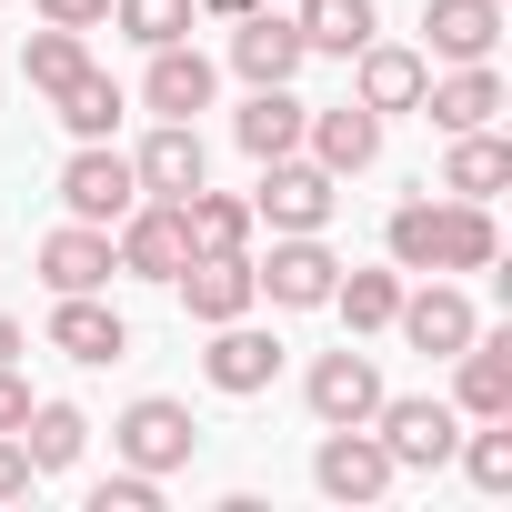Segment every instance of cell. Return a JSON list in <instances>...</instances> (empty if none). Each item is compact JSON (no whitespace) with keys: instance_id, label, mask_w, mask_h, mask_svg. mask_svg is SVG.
Masks as SVG:
<instances>
[{"instance_id":"8d00e7d4","label":"cell","mask_w":512,"mask_h":512,"mask_svg":"<svg viewBox=\"0 0 512 512\" xmlns=\"http://www.w3.org/2000/svg\"><path fill=\"white\" fill-rule=\"evenodd\" d=\"M201 21H241V11H262V0H191Z\"/></svg>"},{"instance_id":"d4e9b609","label":"cell","mask_w":512,"mask_h":512,"mask_svg":"<svg viewBox=\"0 0 512 512\" xmlns=\"http://www.w3.org/2000/svg\"><path fill=\"white\" fill-rule=\"evenodd\" d=\"M81 442H91V412H81V402H31V412H21V452H31V472H71Z\"/></svg>"},{"instance_id":"f1b7e54d","label":"cell","mask_w":512,"mask_h":512,"mask_svg":"<svg viewBox=\"0 0 512 512\" xmlns=\"http://www.w3.org/2000/svg\"><path fill=\"white\" fill-rule=\"evenodd\" d=\"M322 312H342L352 332H392V312H402V272H342Z\"/></svg>"},{"instance_id":"2e32d148","label":"cell","mask_w":512,"mask_h":512,"mask_svg":"<svg viewBox=\"0 0 512 512\" xmlns=\"http://www.w3.org/2000/svg\"><path fill=\"white\" fill-rule=\"evenodd\" d=\"M452 412H462V422L512 412V332H472V342L452 352Z\"/></svg>"},{"instance_id":"ffe728a7","label":"cell","mask_w":512,"mask_h":512,"mask_svg":"<svg viewBox=\"0 0 512 512\" xmlns=\"http://www.w3.org/2000/svg\"><path fill=\"white\" fill-rule=\"evenodd\" d=\"M211 91H221V71H211L191 41H161V51H151V71H141V101H151L161 121H191V111H211Z\"/></svg>"},{"instance_id":"f546056e","label":"cell","mask_w":512,"mask_h":512,"mask_svg":"<svg viewBox=\"0 0 512 512\" xmlns=\"http://www.w3.org/2000/svg\"><path fill=\"white\" fill-rule=\"evenodd\" d=\"M71 71H91V51H81V31H61V21H41V31L21 41V81H31L41 101H51V91H61Z\"/></svg>"},{"instance_id":"5bb4252c","label":"cell","mask_w":512,"mask_h":512,"mask_svg":"<svg viewBox=\"0 0 512 512\" xmlns=\"http://www.w3.org/2000/svg\"><path fill=\"white\" fill-rule=\"evenodd\" d=\"M312 51H302V31H292V11H272V0H262V11H241L231 21V71L251 81V91H272V81H292Z\"/></svg>"},{"instance_id":"9a60e30c","label":"cell","mask_w":512,"mask_h":512,"mask_svg":"<svg viewBox=\"0 0 512 512\" xmlns=\"http://www.w3.org/2000/svg\"><path fill=\"white\" fill-rule=\"evenodd\" d=\"M422 81H432V61L402 51V41H362V51H352V101L382 111V121H392V111H422Z\"/></svg>"},{"instance_id":"8fae6325","label":"cell","mask_w":512,"mask_h":512,"mask_svg":"<svg viewBox=\"0 0 512 512\" xmlns=\"http://www.w3.org/2000/svg\"><path fill=\"white\" fill-rule=\"evenodd\" d=\"M272 372H282V342L262 332V322H211V352H201V382L211 392H231V402H251V392H272Z\"/></svg>"},{"instance_id":"e575fe53","label":"cell","mask_w":512,"mask_h":512,"mask_svg":"<svg viewBox=\"0 0 512 512\" xmlns=\"http://www.w3.org/2000/svg\"><path fill=\"white\" fill-rule=\"evenodd\" d=\"M41 472H31V452H21V432H0V502H21Z\"/></svg>"},{"instance_id":"7402d4cb","label":"cell","mask_w":512,"mask_h":512,"mask_svg":"<svg viewBox=\"0 0 512 512\" xmlns=\"http://www.w3.org/2000/svg\"><path fill=\"white\" fill-rule=\"evenodd\" d=\"M111 272H121V262H111V231H101V221H61V231L41 241V282H51V292H101Z\"/></svg>"},{"instance_id":"836d02e7","label":"cell","mask_w":512,"mask_h":512,"mask_svg":"<svg viewBox=\"0 0 512 512\" xmlns=\"http://www.w3.org/2000/svg\"><path fill=\"white\" fill-rule=\"evenodd\" d=\"M41 21H61V31H101L111 21V0H31Z\"/></svg>"},{"instance_id":"277c9868","label":"cell","mask_w":512,"mask_h":512,"mask_svg":"<svg viewBox=\"0 0 512 512\" xmlns=\"http://www.w3.org/2000/svg\"><path fill=\"white\" fill-rule=\"evenodd\" d=\"M251 282H262L272 312H322L342 262H332V241L322 231H272V262H251Z\"/></svg>"},{"instance_id":"e0dca14e","label":"cell","mask_w":512,"mask_h":512,"mask_svg":"<svg viewBox=\"0 0 512 512\" xmlns=\"http://www.w3.org/2000/svg\"><path fill=\"white\" fill-rule=\"evenodd\" d=\"M302 141H312V161H322L332 181H352V171H372V161H382V111L332 101V111H312V121H302Z\"/></svg>"},{"instance_id":"30bf717a","label":"cell","mask_w":512,"mask_h":512,"mask_svg":"<svg viewBox=\"0 0 512 512\" xmlns=\"http://www.w3.org/2000/svg\"><path fill=\"white\" fill-rule=\"evenodd\" d=\"M111 231H121V241H111V262H121L131 282H171V272L191 262V241H181V201H131Z\"/></svg>"},{"instance_id":"4dcf8cb0","label":"cell","mask_w":512,"mask_h":512,"mask_svg":"<svg viewBox=\"0 0 512 512\" xmlns=\"http://www.w3.org/2000/svg\"><path fill=\"white\" fill-rule=\"evenodd\" d=\"M462 472H472V492H512V412H492V422H472L462 442Z\"/></svg>"},{"instance_id":"9c48e42d","label":"cell","mask_w":512,"mask_h":512,"mask_svg":"<svg viewBox=\"0 0 512 512\" xmlns=\"http://www.w3.org/2000/svg\"><path fill=\"white\" fill-rule=\"evenodd\" d=\"M392 332L412 342V352H432V362H452L472 332H482V312L452 292V272H422V292H402V312H392Z\"/></svg>"},{"instance_id":"7a4b0ae2","label":"cell","mask_w":512,"mask_h":512,"mask_svg":"<svg viewBox=\"0 0 512 512\" xmlns=\"http://www.w3.org/2000/svg\"><path fill=\"white\" fill-rule=\"evenodd\" d=\"M372 432H382L392 472H442V462H452V442H462V412H452L442 392H382Z\"/></svg>"},{"instance_id":"83f0119b","label":"cell","mask_w":512,"mask_h":512,"mask_svg":"<svg viewBox=\"0 0 512 512\" xmlns=\"http://www.w3.org/2000/svg\"><path fill=\"white\" fill-rule=\"evenodd\" d=\"M292 31H302V51L352 61V51L372 41V0H302V11H292Z\"/></svg>"},{"instance_id":"3957f363","label":"cell","mask_w":512,"mask_h":512,"mask_svg":"<svg viewBox=\"0 0 512 512\" xmlns=\"http://www.w3.org/2000/svg\"><path fill=\"white\" fill-rule=\"evenodd\" d=\"M111 452L131 462V472H181L191 452H201V422H191V402H171V392H141L121 422H111Z\"/></svg>"},{"instance_id":"cb8c5ba5","label":"cell","mask_w":512,"mask_h":512,"mask_svg":"<svg viewBox=\"0 0 512 512\" xmlns=\"http://www.w3.org/2000/svg\"><path fill=\"white\" fill-rule=\"evenodd\" d=\"M502 181H512V141H502L492 121H482V131H452V151H442V191H452V201H492Z\"/></svg>"},{"instance_id":"1f68e13d","label":"cell","mask_w":512,"mask_h":512,"mask_svg":"<svg viewBox=\"0 0 512 512\" xmlns=\"http://www.w3.org/2000/svg\"><path fill=\"white\" fill-rule=\"evenodd\" d=\"M111 21H121L141 51H161V41H191L201 11H191V0H111Z\"/></svg>"},{"instance_id":"ac0fdd59","label":"cell","mask_w":512,"mask_h":512,"mask_svg":"<svg viewBox=\"0 0 512 512\" xmlns=\"http://www.w3.org/2000/svg\"><path fill=\"white\" fill-rule=\"evenodd\" d=\"M131 171H141V201H181V191H201V181H211V151H201V131H191V121H161V131L131 151Z\"/></svg>"},{"instance_id":"44dd1931","label":"cell","mask_w":512,"mask_h":512,"mask_svg":"<svg viewBox=\"0 0 512 512\" xmlns=\"http://www.w3.org/2000/svg\"><path fill=\"white\" fill-rule=\"evenodd\" d=\"M502 111V71L492 61H452L442 81H422V121L432 131H482Z\"/></svg>"},{"instance_id":"8992f818","label":"cell","mask_w":512,"mask_h":512,"mask_svg":"<svg viewBox=\"0 0 512 512\" xmlns=\"http://www.w3.org/2000/svg\"><path fill=\"white\" fill-rule=\"evenodd\" d=\"M131 201H141V171H131V151H111V141H81V151L61 161V211H71V221H101V231H111Z\"/></svg>"},{"instance_id":"7c38bea8","label":"cell","mask_w":512,"mask_h":512,"mask_svg":"<svg viewBox=\"0 0 512 512\" xmlns=\"http://www.w3.org/2000/svg\"><path fill=\"white\" fill-rule=\"evenodd\" d=\"M302 402H312V422H372L382 412V362L342 342V352H322L302 372Z\"/></svg>"},{"instance_id":"d590c367","label":"cell","mask_w":512,"mask_h":512,"mask_svg":"<svg viewBox=\"0 0 512 512\" xmlns=\"http://www.w3.org/2000/svg\"><path fill=\"white\" fill-rule=\"evenodd\" d=\"M21 412H31V382H21L11 362H0V432H21Z\"/></svg>"},{"instance_id":"6da1fadb","label":"cell","mask_w":512,"mask_h":512,"mask_svg":"<svg viewBox=\"0 0 512 512\" xmlns=\"http://www.w3.org/2000/svg\"><path fill=\"white\" fill-rule=\"evenodd\" d=\"M382 251H392V272H492V251H502V231H492V201H402L392 221H382Z\"/></svg>"},{"instance_id":"52a82bcc","label":"cell","mask_w":512,"mask_h":512,"mask_svg":"<svg viewBox=\"0 0 512 512\" xmlns=\"http://www.w3.org/2000/svg\"><path fill=\"white\" fill-rule=\"evenodd\" d=\"M312 482L332 502H382L392 492V452L372 422H322V452H312Z\"/></svg>"},{"instance_id":"484cf974","label":"cell","mask_w":512,"mask_h":512,"mask_svg":"<svg viewBox=\"0 0 512 512\" xmlns=\"http://www.w3.org/2000/svg\"><path fill=\"white\" fill-rule=\"evenodd\" d=\"M51 111H61L71 141H111V131H121V81H111V71H71V81L51 91Z\"/></svg>"},{"instance_id":"603a6c76","label":"cell","mask_w":512,"mask_h":512,"mask_svg":"<svg viewBox=\"0 0 512 512\" xmlns=\"http://www.w3.org/2000/svg\"><path fill=\"white\" fill-rule=\"evenodd\" d=\"M302 121H312V101H292V81H272V91H251V101H241L231 141H241L251 161H282V151H302Z\"/></svg>"},{"instance_id":"d6986e66","label":"cell","mask_w":512,"mask_h":512,"mask_svg":"<svg viewBox=\"0 0 512 512\" xmlns=\"http://www.w3.org/2000/svg\"><path fill=\"white\" fill-rule=\"evenodd\" d=\"M502 0H422V61H492Z\"/></svg>"},{"instance_id":"74e56055","label":"cell","mask_w":512,"mask_h":512,"mask_svg":"<svg viewBox=\"0 0 512 512\" xmlns=\"http://www.w3.org/2000/svg\"><path fill=\"white\" fill-rule=\"evenodd\" d=\"M0 362H21V322L11 312H0Z\"/></svg>"},{"instance_id":"ba28073f","label":"cell","mask_w":512,"mask_h":512,"mask_svg":"<svg viewBox=\"0 0 512 512\" xmlns=\"http://www.w3.org/2000/svg\"><path fill=\"white\" fill-rule=\"evenodd\" d=\"M171 292H181V312L211 332V322H241L251 302H262V282H251V251H191V262L171 272Z\"/></svg>"},{"instance_id":"5b68a950","label":"cell","mask_w":512,"mask_h":512,"mask_svg":"<svg viewBox=\"0 0 512 512\" xmlns=\"http://www.w3.org/2000/svg\"><path fill=\"white\" fill-rule=\"evenodd\" d=\"M332 211H342V181H332L322 161H302V151L262 161V191H251V221H272V231H322Z\"/></svg>"},{"instance_id":"4fadbf2b","label":"cell","mask_w":512,"mask_h":512,"mask_svg":"<svg viewBox=\"0 0 512 512\" xmlns=\"http://www.w3.org/2000/svg\"><path fill=\"white\" fill-rule=\"evenodd\" d=\"M51 352H71L81 372H101V362L131 352V322H121L101 292H51Z\"/></svg>"},{"instance_id":"4316f807","label":"cell","mask_w":512,"mask_h":512,"mask_svg":"<svg viewBox=\"0 0 512 512\" xmlns=\"http://www.w3.org/2000/svg\"><path fill=\"white\" fill-rule=\"evenodd\" d=\"M181 241L191 251H251V201H231V191H181Z\"/></svg>"},{"instance_id":"d6a6232c","label":"cell","mask_w":512,"mask_h":512,"mask_svg":"<svg viewBox=\"0 0 512 512\" xmlns=\"http://www.w3.org/2000/svg\"><path fill=\"white\" fill-rule=\"evenodd\" d=\"M91 512H161V472H131V462L101 472L91 482Z\"/></svg>"}]
</instances>
